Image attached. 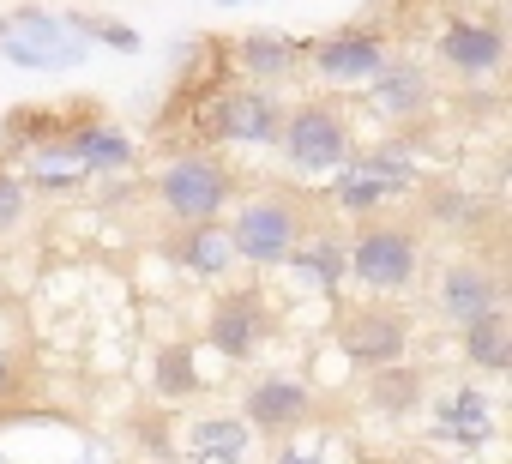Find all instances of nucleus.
Wrapping results in <instances>:
<instances>
[{"label":"nucleus","instance_id":"2","mask_svg":"<svg viewBox=\"0 0 512 464\" xmlns=\"http://www.w3.org/2000/svg\"><path fill=\"white\" fill-rule=\"evenodd\" d=\"M229 242H235V266H253V272H278L290 260V248L314 229V199L296 193V187H253L241 199H229Z\"/></svg>","mask_w":512,"mask_h":464},{"label":"nucleus","instance_id":"5","mask_svg":"<svg viewBox=\"0 0 512 464\" xmlns=\"http://www.w3.org/2000/svg\"><path fill=\"white\" fill-rule=\"evenodd\" d=\"M187 127L199 133V145H217V151H229V145H247V151H266V145H278V127H284V97L272 91V85H217L193 115H187Z\"/></svg>","mask_w":512,"mask_h":464},{"label":"nucleus","instance_id":"23","mask_svg":"<svg viewBox=\"0 0 512 464\" xmlns=\"http://www.w3.org/2000/svg\"><path fill=\"white\" fill-rule=\"evenodd\" d=\"M368 404L386 422H410L428 404V368H416L410 356H398L386 368H368Z\"/></svg>","mask_w":512,"mask_h":464},{"label":"nucleus","instance_id":"11","mask_svg":"<svg viewBox=\"0 0 512 464\" xmlns=\"http://www.w3.org/2000/svg\"><path fill=\"white\" fill-rule=\"evenodd\" d=\"M314 386L290 368H260L247 386H241V422L253 428V440H284L296 428H314Z\"/></svg>","mask_w":512,"mask_h":464},{"label":"nucleus","instance_id":"16","mask_svg":"<svg viewBox=\"0 0 512 464\" xmlns=\"http://www.w3.org/2000/svg\"><path fill=\"white\" fill-rule=\"evenodd\" d=\"M229 73L247 85H296L308 73V43H296L290 31H241L235 43H223Z\"/></svg>","mask_w":512,"mask_h":464},{"label":"nucleus","instance_id":"26","mask_svg":"<svg viewBox=\"0 0 512 464\" xmlns=\"http://www.w3.org/2000/svg\"><path fill=\"white\" fill-rule=\"evenodd\" d=\"M272 464H338V452H332V440H326V434L296 428V434L272 440Z\"/></svg>","mask_w":512,"mask_h":464},{"label":"nucleus","instance_id":"19","mask_svg":"<svg viewBox=\"0 0 512 464\" xmlns=\"http://www.w3.org/2000/svg\"><path fill=\"white\" fill-rule=\"evenodd\" d=\"M85 109L91 103H19V109H7V115H0V157H7V163L31 157L37 145H49L55 133H67Z\"/></svg>","mask_w":512,"mask_h":464},{"label":"nucleus","instance_id":"9","mask_svg":"<svg viewBox=\"0 0 512 464\" xmlns=\"http://www.w3.org/2000/svg\"><path fill=\"white\" fill-rule=\"evenodd\" d=\"M434 67H440L446 79H458L464 91L500 85V73H506V31H500V19L452 13V19L434 31Z\"/></svg>","mask_w":512,"mask_h":464},{"label":"nucleus","instance_id":"7","mask_svg":"<svg viewBox=\"0 0 512 464\" xmlns=\"http://www.w3.org/2000/svg\"><path fill=\"white\" fill-rule=\"evenodd\" d=\"M332 344L350 368H386L398 356H410V314L392 302V296H356V302H338V320H332Z\"/></svg>","mask_w":512,"mask_h":464},{"label":"nucleus","instance_id":"28","mask_svg":"<svg viewBox=\"0 0 512 464\" xmlns=\"http://www.w3.org/2000/svg\"><path fill=\"white\" fill-rule=\"evenodd\" d=\"M19 392H25V362H19V356H7V350H0V422L13 416Z\"/></svg>","mask_w":512,"mask_h":464},{"label":"nucleus","instance_id":"29","mask_svg":"<svg viewBox=\"0 0 512 464\" xmlns=\"http://www.w3.org/2000/svg\"><path fill=\"white\" fill-rule=\"evenodd\" d=\"M0 296H7V260H0Z\"/></svg>","mask_w":512,"mask_h":464},{"label":"nucleus","instance_id":"17","mask_svg":"<svg viewBox=\"0 0 512 464\" xmlns=\"http://www.w3.org/2000/svg\"><path fill=\"white\" fill-rule=\"evenodd\" d=\"M163 254L199 278V284H223L235 272V242H229V223L223 217H199V223H175V236L163 242Z\"/></svg>","mask_w":512,"mask_h":464},{"label":"nucleus","instance_id":"6","mask_svg":"<svg viewBox=\"0 0 512 464\" xmlns=\"http://www.w3.org/2000/svg\"><path fill=\"white\" fill-rule=\"evenodd\" d=\"M0 55L25 73H73L85 55H91V37L73 31L67 13H49V7H13L0 13Z\"/></svg>","mask_w":512,"mask_h":464},{"label":"nucleus","instance_id":"27","mask_svg":"<svg viewBox=\"0 0 512 464\" xmlns=\"http://www.w3.org/2000/svg\"><path fill=\"white\" fill-rule=\"evenodd\" d=\"M73 19V31H85V37H97V43H109V49H121V55H139V31L127 25V19H103V13H67Z\"/></svg>","mask_w":512,"mask_h":464},{"label":"nucleus","instance_id":"15","mask_svg":"<svg viewBox=\"0 0 512 464\" xmlns=\"http://www.w3.org/2000/svg\"><path fill=\"white\" fill-rule=\"evenodd\" d=\"M49 145H55V151H61L85 181H91V175H127V169L139 163V145L127 139V127H121V121H109L97 103H91L67 133H55Z\"/></svg>","mask_w":512,"mask_h":464},{"label":"nucleus","instance_id":"18","mask_svg":"<svg viewBox=\"0 0 512 464\" xmlns=\"http://www.w3.org/2000/svg\"><path fill=\"white\" fill-rule=\"evenodd\" d=\"M434 434L446 440V446H464V452H476V446H488L494 440V428H500V416H494V398L476 386V380H458V386H446L440 398H434Z\"/></svg>","mask_w":512,"mask_h":464},{"label":"nucleus","instance_id":"20","mask_svg":"<svg viewBox=\"0 0 512 464\" xmlns=\"http://www.w3.org/2000/svg\"><path fill=\"white\" fill-rule=\"evenodd\" d=\"M284 266L296 272L302 290H320V296L338 302V290H344V229H338V223H314L308 236L290 248Z\"/></svg>","mask_w":512,"mask_h":464},{"label":"nucleus","instance_id":"14","mask_svg":"<svg viewBox=\"0 0 512 464\" xmlns=\"http://www.w3.org/2000/svg\"><path fill=\"white\" fill-rule=\"evenodd\" d=\"M362 97H368V109L380 115V121H392V127H410V121H428L434 109H440V79L428 73V61H416V55H386V67L362 85Z\"/></svg>","mask_w":512,"mask_h":464},{"label":"nucleus","instance_id":"1","mask_svg":"<svg viewBox=\"0 0 512 464\" xmlns=\"http://www.w3.org/2000/svg\"><path fill=\"white\" fill-rule=\"evenodd\" d=\"M428 272V229L404 211H374L356 217L344 236V284L362 296H410Z\"/></svg>","mask_w":512,"mask_h":464},{"label":"nucleus","instance_id":"25","mask_svg":"<svg viewBox=\"0 0 512 464\" xmlns=\"http://www.w3.org/2000/svg\"><path fill=\"white\" fill-rule=\"evenodd\" d=\"M25 217H31V193H25V181H19V169L0 157V242L7 236H19L25 229Z\"/></svg>","mask_w":512,"mask_h":464},{"label":"nucleus","instance_id":"8","mask_svg":"<svg viewBox=\"0 0 512 464\" xmlns=\"http://www.w3.org/2000/svg\"><path fill=\"white\" fill-rule=\"evenodd\" d=\"M494 302H506V266L488 260V254H476V248L446 254V260L434 266V278H428V308H434V320L452 326V332H458L464 320H476L482 308H494Z\"/></svg>","mask_w":512,"mask_h":464},{"label":"nucleus","instance_id":"3","mask_svg":"<svg viewBox=\"0 0 512 464\" xmlns=\"http://www.w3.org/2000/svg\"><path fill=\"white\" fill-rule=\"evenodd\" d=\"M290 175L302 181H320L332 175L350 151H356V127H350V109H344V91H314L302 103H284V127H278V145Z\"/></svg>","mask_w":512,"mask_h":464},{"label":"nucleus","instance_id":"10","mask_svg":"<svg viewBox=\"0 0 512 464\" xmlns=\"http://www.w3.org/2000/svg\"><path fill=\"white\" fill-rule=\"evenodd\" d=\"M278 332V314L260 284H223V296L205 308V344L223 362H253Z\"/></svg>","mask_w":512,"mask_h":464},{"label":"nucleus","instance_id":"12","mask_svg":"<svg viewBox=\"0 0 512 464\" xmlns=\"http://www.w3.org/2000/svg\"><path fill=\"white\" fill-rule=\"evenodd\" d=\"M410 199H416V223H428L434 236H446V242L476 248V242L500 236V205H494V199H482V193H470L464 181L422 175V187H416Z\"/></svg>","mask_w":512,"mask_h":464},{"label":"nucleus","instance_id":"30","mask_svg":"<svg viewBox=\"0 0 512 464\" xmlns=\"http://www.w3.org/2000/svg\"><path fill=\"white\" fill-rule=\"evenodd\" d=\"M217 7H247V0H217Z\"/></svg>","mask_w":512,"mask_h":464},{"label":"nucleus","instance_id":"31","mask_svg":"<svg viewBox=\"0 0 512 464\" xmlns=\"http://www.w3.org/2000/svg\"><path fill=\"white\" fill-rule=\"evenodd\" d=\"M103 464H121V458H103Z\"/></svg>","mask_w":512,"mask_h":464},{"label":"nucleus","instance_id":"4","mask_svg":"<svg viewBox=\"0 0 512 464\" xmlns=\"http://www.w3.org/2000/svg\"><path fill=\"white\" fill-rule=\"evenodd\" d=\"M241 193V175L235 163L217 151V145H193V151H175L157 175H151V199L169 223H199V217H223L229 199Z\"/></svg>","mask_w":512,"mask_h":464},{"label":"nucleus","instance_id":"13","mask_svg":"<svg viewBox=\"0 0 512 464\" xmlns=\"http://www.w3.org/2000/svg\"><path fill=\"white\" fill-rule=\"evenodd\" d=\"M392 55V31L380 25H344L326 31L320 43H308V73L320 79V91H362Z\"/></svg>","mask_w":512,"mask_h":464},{"label":"nucleus","instance_id":"21","mask_svg":"<svg viewBox=\"0 0 512 464\" xmlns=\"http://www.w3.org/2000/svg\"><path fill=\"white\" fill-rule=\"evenodd\" d=\"M458 350H464V368H476L482 380H500L512 368V308L494 302L476 320H464L458 326Z\"/></svg>","mask_w":512,"mask_h":464},{"label":"nucleus","instance_id":"22","mask_svg":"<svg viewBox=\"0 0 512 464\" xmlns=\"http://www.w3.org/2000/svg\"><path fill=\"white\" fill-rule=\"evenodd\" d=\"M187 464H253V428L241 416H193L181 428Z\"/></svg>","mask_w":512,"mask_h":464},{"label":"nucleus","instance_id":"24","mask_svg":"<svg viewBox=\"0 0 512 464\" xmlns=\"http://www.w3.org/2000/svg\"><path fill=\"white\" fill-rule=\"evenodd\" d=\"M199 356H193V344H163L157 356H151V392L163 398V404H187V398H199Z\"/></svg>","mask_w":512,"mask_h":464},{"label":"nucleus","instance_id":"32","mask_svg":"<svg viewBox=\"0 0 512 464\" xmlns=\"http://www.w3.org/2000/svg\"><path fill=\"white\" fill-rule=\"evenodd\" d=\"M464 7H470V0H464Z\"/></svg>","mask_w":512,"mask_h":464}]
</instances>
